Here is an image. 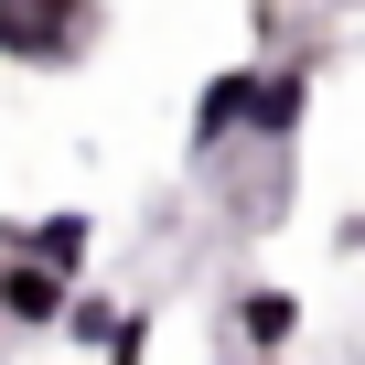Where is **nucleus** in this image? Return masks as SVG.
Segmentation results:
<instances>
[{
	"instance_id": "obj_9",
	"label": "nucleus",
	"mask_w": 365,
	"mask_h": 365,
	"mask_svg": "<svg viewBox=\"0 0 365 365\" xmlns=\"http://www.w3.org/2000/svg\"><path fill=\"white\" fill-rule=\"evenodd\" d=\"M247 365H290V354H247Z\"/></svg>"
},
{
	"instance_id": "obj_6",
	"label": "nucleus",
	"mask_w": 365,
	"mask_h": 365,
	"mask_svg": "<svg viewBox=\"0 0 365 365\" xmlns=\"http://www.w3.org/2000/svg\"><path fill=\"white\" fill-rule=\"evenodd\" d=\"M86 247H97V226H86V215H76V205H65V215H33V226H22V247H11V258H43V269H54V279H76V269H86Z\"/></svg>"
},
{
	"instance_id": "obj_3",
	"label": "nucleus",
	"mask_w": 365,
	"mask_h": 365,
	"mask_svg": "<svg viewBox=\"0 0 365 365\" xmlns=\"http://www.w3.org/2000/svg\"><path fill=\"white\" fill-rule=\"evenodd\" d=\"M65 290H76V279H54L43 258H0V322H22V333H54Z\"/></svg>"
},
{
	"instance_id": "obj_7",
	"label": "nucleus",
	"mask_w": 365,
	"mask_h": 365,
	"mask_svg": "<svg viewBox=\"0 0 365 365\" xmlns=\"http://www.w3.org/2000/svg\"><path fill=\"white\" fill-rule=\"evenodd\" d=\"M118 312H129V301H97V290H65V312H54V333H76V344L97 354V344L118 333Z\"/></svg>"
},
{
	"instance_id": "obj_4",
	"label": "nucleus",
	"mask_w": 365,
	"mask_h": 365,
	"mask_svg": "<svg viewBox=\"0 0 365 365\" xmlns=\"http://www.w3.org/2000/svg\"><path fill=\"white\" fill-rule=\"evenodd\" d=\"M237 333H247V354H290V344H301V290L247 279V290H237Z\"/></svg>"
},
{
	"instance_id": "obj_8",
	"label": "nucleus",
	"mask_w": 365,
	"mask_h": 365,
	"mask_svg": "<svg viewBox=\"0 0 365 365\" xmlns=\"http://www.w3.org/2000/svg\"><path fill=\"white\" fill-rule=\"evenodd\" d=\"M150 354V312H118V333L97 344V365H140Z\"/></svg>"
},
{
	"instance_id": "obj_1",
	"label": "nucleus",
	"mask_w": 365,
	"mask_h": 365,
	"mask_svg": "<svg viewBox=\"0 0 365 365\" xmlns=\"http://www.w3.org/2000/svg\"><path fill=\"white\" fill-rule=\"evenodd\" d=\"M86 43H97V0H0V54L11 65L65 76V65H86Z\"/></svg>"
},
{
	"instance_id": "obj_5",
	"label": "nucleus",
	"mask_w": 365,
	"mask_h": 365,
	"mask_svg": "<svg viewBox=\"0 0 365 365\" xmlns=\"http://www.w3.org/2000/svg\"><path fill=\"white\" fill-rule=\"evenodd\" d=\"M247 86H258V65H226V76L194 97V150H205V161H215V150L247 129Z\"/></svg>"
},
{
	"instance_id": "obj_2",
	"label": "nucleus",
	"mask_w": 365,
	"mask_h": 365,
	"mask_svg": "<svg viewBox=\"0 0 365 365\" xmlns=\"http://www.w3.org/2000/svg\"><path fill=\"white\" fill-rule=\"evenodd\" d=\"M301 108H312V54H290V65H258V86H247V129L237 140H290L301 129Z\"/></svg>"
}]
</instances>
